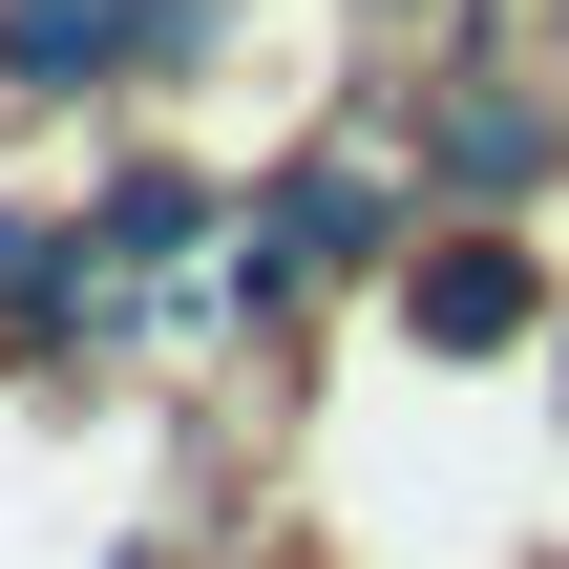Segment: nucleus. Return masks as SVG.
Segmentation results:
<instances>
[{"label":"nucleus","instance_id":"f257e3e1","mask_svg":"<svg viewBox=\"0 0 569 569\" xmlns=\"http://www.w3.org/2000/svg\"><path fill=\"white\" fill-rule=\"evenodd\" d=\"M569 169V84L549 63H507V21L443 63V106H422V211H528Z\"/></svg>","mask_w":569,"mask_h":569},{"label":"nucleus","instance_id":"f03ea898","mask_svg":"<svg viewBox=\"0 0 569 569\" xmlns=\"http://www.w3.org/2000/svg\"><path fill=\"white\" fill-rule=\"evenodd\" d=\"M401 169H359V148H317V169H274L253 190V317H317V274H401Z\"/></svg>","mask_w":569,"mask_h":569},{"label":"nucleus","instance_id":"7ed1b4c3","mask_svg":"<svg viewBox=\"0 0 569 569\" xmlns=\"http://www.w3.org/2000/svg\"><path fill=\"white\" fill-rule=\"evenodd\" d=\"M211 0H0V106H106L127 63H211Z\"/></svg>","mask_w":569,"mask_h":569},{"label":"nucleus","instance_id":"20e7f679","mask_svg":"<svg viewBox=\"0 0 569 569\" xmlns=\"http://www.w3.org/2000/svg\"><path fill=\"white\" fill-rule=\"evenodd\" d=\"M401 338H443V359H507V338H549L528 211H443V232H401Z\"/></svg>","mask_w":569,"mask_h":569},{"label":"nucleus","instance_id":"39448f33","mask_svg":"<svg viewBox=\"0 0 569 569\" xmlns=\"http://www.w3.org/2000/svg\"><path fill=\"white\" fill-rule=\"evenodd\" d=\"M211 232V169H169V148H127L106 190H84V274H148V253H190Z\"/></svg>","mask_w":569,"mask_h":569},{"label":"nucleus","instance_id":"423d86ee","mask_svg":"<svg viewBox=\"0 0 569 569\" xmlns=\"http://www.w3.org/2000/svg\"><path fill=\"white\" fill-rule=\"evenodd\" d=\"M359 21H422V0H359Z\"/></svg>","mask_w":569,"mask_h":569},{"label":"nucleus","instance_id":"0eeeda50","mask_svg":"<svg viewBox=\"0 0 569 569\" xmlns=\"http://www.w3.org/2000/svg\"><path fill=\"white\" fill-rule=\"evenodd\" d=\"M549 84H569V63H549Z\"/></svg>","mask_w":569,"mask_h":569}]
</instances>
